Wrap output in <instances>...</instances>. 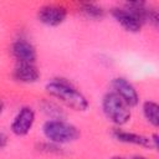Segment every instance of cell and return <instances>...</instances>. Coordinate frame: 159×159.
<instances>
[{
    "instance_id": "cell-9",
    "label": "cell",
    "mask_w": 159,
    "mask_h": 159,
    "mask_svg": "<svg viewBox=\"0 0 159 159\" xmlns=\"http://www.w3.org/2000/svg\"><path fill=\"white\" fill-rule=\"evenodd\" d=\"M112 135L116 140H118L120 143L139 145V147H143V148H153L152 142H150V137H145V135H142V134H138V133L123 130L120 128L113 129Z\"/></svg>"
},
{
    "instance_id": "cell-12",
    "label": "cell",
    "mask_w": 159,
    "mask_h": 159,
    "mask_svg": "<svg viewBox=\"0 0 159 159\" xmlns=\"http://www.w3.org/2000/svg\"><path fill=\"white\" fill-rule=\"evenodd\" d=\"M80 11L88 19L99 20L104 16V9L94 2H83L80 6Z\"/></svg>"
},
{
    "instance_id": "cell-4",
    "label": "cell",
    "mask_w": 159,
    "mask_h": 159,
    "mask_svg": "<svg viewBox=\"0 0 159 159\" xmlns=\"http://www.w3.org/2000/svg\"><path fill=\"white\" fill-rule=\"evenodd\" d=\"M35 119H36L35 111L29 106H24L19 109V112L14 117L10 129L15 135L25 137L32 129V127L35 124Z\"/></svg>"
},
{
    "instance_id": "cell-10",
    "label": "cell",
    "mask_w": 159,
    "mask_h": 159,
    "mask_svg": "<svg viewBox=\"0 0 159 159\" xmlns=\"http://www.w3.org/2000/svg\"><path fill=\"white\" fill-rule=\"evenodd\" d=\"M41 73L34 63H17L12 71V78L20 83H35Z\"/></svg>"
},
{
    "instance_id": "cell-1",
    "label": "cell",
    "mask_w": 159,
    "mask_h": 159,
    "mask_svg": "<svg viewBox=\"0 0 159 159\" xmlns=\"http://www.w3.org/2000/svg\"><path fill=\"white\" fill-rule=\"evenodd\" d=\"M45 89L51 97L60 99L62 103H65L73 111L84 112L89 106L84 94L66 80L55 78L46 83Z\"/></svg>"
},
{
    "instance_id": "cell-13",
    "label": "cell",
    "mask_w": 159,
    "mask_h": 159,
    "mask_svg": "<svg viewBox=\"0 0 159 159\" xmlns=\"http://www.w3.org/2000/svg\"><path fill=\"white\" fill-rule=\"evenodd\" d=\"M41 108L43 111V113L50 117V119H63L65 120V112L53 102H48V101H45L42 104H41Z\"/></svg>"
},
{
    "instance_id": "cell-5",
    "label": "cell",
    "mask_w": 159,
    "mask_h": 159,
    "mask_svg": "<svg viewBox=\"0 0 159 159\" xmlns=\"http://www.w3.org/2000/svg\"><path fill=\"white\" fill-rule=\"evenodd\" d=\"M111 86L113 88L112 92H114L129 108L135 107L139 103V94L135 87L124 77H114Z\"/></svg>"
},
{
    "instance_id": "cell-17",
    "label": "cell",
    "mask_w": 159,
    "mask_h": 159,
    "mask_svg": "<svg viewBox=\"0 0 159 159\" xmlns=\"http://www.w3.org/2000/svg\"><path fill=\"white\" fill-rule=\"evenodd\" d=\"M132 159H148V158H145V157H134Z\"/></svg>"
},
{
    "instance_id": "cell-3",
    "label": "cell",
    "mask_w": 159,
    "mask_h": 159,
    "mask_svg": "<svg viewBox=\"0 0 159 159\" xmlns=\"http://www.w3.org/2000/svg\"><path fill=\"white\" fill-rule=\"evenodd\" d=\"M102 111L106 118L117 127H122L130 120V108L114 93L108 92L102 98Z\"/></svg>"
},
{
    "instance_id": "cell-7",
    "label": "cell",
    "mask_w": 159,
    "mask_h": 159,
    "mask_svg": "<svg viewBox=\"0 0 159 159\" xmlns=\"http://www.w3.org/2000/svg\"><path fill=\"white\" fill-rule=\"evenodd\" d=\"M111 15L128 32H133V34L139 32L143 26L142 21L124 6H118V7L111 9Z\"/></svg>"
},
{
    "instance_id": "cell-16",
    "label": "cell",
    "mask_w": 159,
    "mask_h": 159,
    "mask_svg": "<svg viewBox=\"0 0 159 159\" xmlns=\"http://www.w3.org/2000/svg\"><path fill=\"white\" fill-rule=\"evenodd\" d=\"M111 159H125V158H123V157H118V155H117V157H112Z\"/></svg>"
},
{
    "instance_id": "cell-2",
    "label": "cell",
    "mask_w": 159,
    "mask_h": 159,
    "mask_svg": "<svg viewBox=\"0 0 159 159\" xmlns=\"http://www.w3.org/2000/svg\"><path fill=\"white\" fill-rule=\"evenodd\" d=\"M42 133L50 143L67 144L77 140L81 135L80 129L63 119H47L42 124Z\"/></svg>"
},
{
    "instance_id": "cell-14",
    "label": "cell",
    "mask_w": 159,
    "mask_h": 159,
    "mask_svg": "<svg viewBox=\"0 0 159 159\" xmlns=\"http://www.w3.org/2000/svg\"><path fill=\"white\" fill-rule=\"evenodd\" d=\"M7 142H9V139H7L6 134L2 133V132H0V150L4 149L7 145Z\"/></svg>"
},
{
    "instance_id": "cell-8",
    "label": "cell",
    "mask_w": 159,
    "mask_h": 159,
    "mask_svg": "<svg viewBox=\"0 0 159 159\" xmlns=\"http://www.w3.org/2000/svg\"><path fill=\"white\" fill-rule=\"evenodd\" d=\"M11 55L17 61V63H34L37 58L36 48L32 43L26 40H16L11 45Z\"/></svg>"
},
{
    "instance_id": "cell-11",
    "label": "cell",
    "mask_w": 159,
    "mask_h": 159,
    "mask_svg": "<svg viewBox=\"0 0 159 159\" xmlns=\"http://www.w3.org/2000/svg\"><path fill=\"white\" fill-rule=\"evenodd\" d=\"M142 111L147 122L157 128L159 125V104L154 101H145L142 106Z\"/></svg>"
},
{
    "instance_id": "cell-6",
    "label": "cell",
    "mask_w": 159,
    "mask_h": 159,
    "mask_svg": "<svg viewBox=\"0 0 159 159\" xmlns=\"http://www.w3.org/2000/svg\"><path fill=\"white\" fill-rule=\"evenodd\" d=\"M66 17H67V10L61 5L47 4L41 6L37 11L39 21L50 27L60 26L61 24L65 22Z\"/></svg>"
},
{
    "instance_id": "cell-15",
    "label": "cell",
    "mask_w": 159,
    "mask_h": 159,
    "mask_svg": "<svg viewBox=\"0 0 159 159\" xmlns=\"http://www.w3.org/2000/svg\"><path fill=\"white\" fill-rule=\"evenodd\" d=\"M4 108H5V104H4V102L0 99V114L4 112Z\"/></svg>"
}]
</instances>
